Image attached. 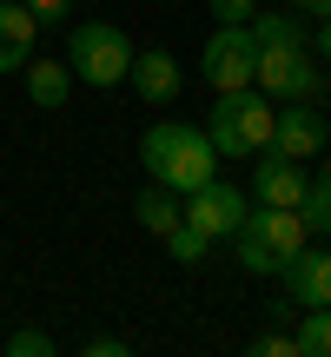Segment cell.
I'll use <instances>...</instances> for the list:
<instances>
[{"label": "cell", "instance_id": "cell-16", "mask_svg": "<svg viewBox=\"0 0 331 357\" xmlns=\"http://www.w3.org/2000/svg\"><path fill=\"white\" fill-rule=\"evenodd\" d=\"M292 337H298V357H331V305H311V311H298Z\"/></svg>", "mask_w": 331, "mask_h": 357}, {"label": "cell", "instance_id": "cell-5", "mask_svg": "<svg viewBox=\"0 0 331 357\" xmlns=\"http://www.w3.org/2000/svg\"><path fill=\"white\" fill-rule=\"evenodd\" d=\"M179 218H186L192 231H205V238H232V231L252 218V192H239V185H226V178H205L199 192H186V205H179Z\"/></svg>", "mask_w": 331, "mask_h": 357}, {"label": "cell", "instance_id": "cell-26", "mask_svg": "<svg viewBox=\"0 0 331 357\" xmlns=\"http://www.w3.org/2000/svg\"><path fill=\"white\" fill-rule=\"evenodd\" d=\"M311 47H318L325 60H331V20H318V33H311Z\"/></svg>", "mask_w": 331, "mask_h": 357}, {"label": "cell", "instance_id": "cell-6", "mask_svg": "<svg viewBox=\"0 0 331 357\" xmlns=\"http://www.w3.org/2000/svg\"><path fill=\"white\" fill-rule=\"evenodd\" d=\"M252 60H258V40H252V26H226V20H219V33L199 47V79H205L212 93L252 86Z\"/></svg>", "mask_w": 331, "mask_h": 357}, {"label": "cell", "instance_id": "cell-17", "mask_svg": "<svg viewBox=\"0 0 331 357\" xmlns=\"http://www.w3.org/2000/svg\"><path fill=\"white\" fill-rule=\"evenodd\" d=\"M232 245H239V271H252V278H279V265H285V258L272 252V245L258 238L252 225H239V231H232Z\"/></svg>", "mask_w": 331, "mask_h": 357}, {"label": "cell", "instance_id": "cell-10", "mask_svg": "<svg viewBox=\"0 0 331 357\" xmlns=\"http://www.w3.org/2000/svg\"><path fill=\"white\" fill-rule=\"evenodd\" d=\"M252 199L258 205H298L305 199V166L272 146H258V166H252Z\"/></svg>", "mask_w": 331, "mask_h": 357}, {"label": "cell", "instance_id": "cell-11", "mask_svg": "<svg viewBox=\"0 0 331 357\" xmlns=\"http://www.w3.org/2000/svg\"><path fill=\"white\" fill-rule=\"evenodd\" d=\"M34 40H40V20L27 13V0H0V73H20L34 60Z\"/></svg>", "mask_w": 331, "mask_h": 357}, {"label": "cell", "instance_id": "cell-9", "mask_svg": "<svg viewBox=\"0 0 331 357\" xmlns=\"http://www.w3.org/2000/svg\"><path fill=\"white\" fill-rule=\"evenodd\" d=\"M126 86L140 93V106H172L179 86H186V73H179V60L166 47H133V66H126Z\"/></svg>", "mask_w": 331, "mask_h": 357}, {"label": "cell", "instance_id": "cell-14", "mask_svg": "<svg viewBox=\"0 0 331 357\" xmlns=\"http://www.w3.org/2000/svg\"><path fill=\"white\" fill-rule=\"evenodd\" d=\"M133 218H140V225L153 231V238H166V231L179 225V192H172V185H159V178H153V185H146L140 199H133Z\"/></svg>", "mask_w": 331, "mask_h": 357}, {"label": "cell", "instance_id": "cell-3", "mask_svg": "<svg viewBox=\"0 0 331 357\" xmlns=\"http://www.w3.org/2000/svg\"><path fill=\"white\" fill-rule=\"evenodd\" d=\"M66 66H73V79H87V86H119L133 66V40L126 26L113 20H87L66 33Z\"/></svg>", "mask_w": 331, "mask_h": 357}, {"label": "cell", "instance_id": "cell-24", "mask_svg": "<svg viewBox=\"0 0 331 357\" xmlns=\"http://www.w3.org/2000/svg\"><path fill=\"white\" fill-rule=\"evenodd\" d=\"M126 337H87V357H126Z\"/></svg>", "mask_w": 331, "mask_h": 357}, {"label": "cell", "instance_id": "cell-22", "mask_svg": "<svg viewBox=\"0 0 331 357\" xmlns=\"http://www.w3.org/2000/svg\"><path fill=\"white\" fill-rule=\"evenodd\" d=\"M205 7H212V20H226V26H245L258 13V0H205Z\"/></svg>", "mask_w": 331, "mask_h": 357}, {"label": "cell", "instance_id": "cell-8", "mask_svg": "<svg viewBox=\"0 0 331 357\" xmlns=\"http://www.w3.org/2000/svg\"><path fill=\"white\" fill-rule=\"evenodd\" d=\"M279 284H285V298H292L298 311H311V305H331V252H318V245H298L292 258L279 265Z\"/></svg>", "mask_w": 331, "mask_h": 357}, {"label": "cell", "instance_id": "cell-7", "mask_svg": "<svg viewBox=\"0 0 331 357\" xmlns=\"http://www.w3.org/2000/svg\"><path fill=\"white\" fill-rule=\"evenodd\" d=\"M325 146H331V119L311 113V100H285L279 119H272V153L305 166V159H325Z\"/></svg>", "mask_w": 331, "mask_h": 357}, {"label": "cell", "instance_id": "cell-12", "mask_svg": "<svg viewBox=\"0 0 331 357\" xmlns=\"http://www.w3.org/2000/svg\"><path fill=\"white\" fill-rule=\"evenodd\" d=\"M245 225H252V231H258V238H265L279 258H292L298 245L311 238V225H305V212H298V205H258V212L245 218Z\"/></svg>", "mask_w": 331, "mask_h": 357}, {"label": "cell", "instance_id": "cell-23", "mask_svg": "<svg viewBox=\"0 0 331 357\" xmlns=\"http://www.w3.org/2000/svg\"><path fill=\"white\" fill-rule=\"evenodd\" d=\"M66 7H73V0H27V13H34L40 26H53V20H66Z\"/></svg>", "mask_w": 331, "mask_h": 357}, {"label": "cell", "instance_id": "cell-2", "mask_svg": "<svg viewBox=\"0 0 331 357\" xmlns=\"http://www.w3.org/2000/svg\"><path fill=\"white\" fill-rule=\"evenodd\" d=\"M272 119H279V100H265L258 86H232L205 113V139L219 159H252L258 146H272Z\"/></svg>", "mask_w": 331, "mask_h": 357}, {"label": "cell", "instance_id": "cell-19", "mask_svg": "<svg viewBox=\"0 0 331 357\" xmlns=\"http://www.w3.org/2000/svg\"><path fill=\"white\" fill-rule=\"evenodd\" d=\"M205 252H212V238H205V231H192L186 218H179V225L166 231V258H172V265H199Z\"/></svg>", "mask_w": 331, "mask_h": 357}, {"label": "cell", "instance_id": "cell-25", "mask_svg": "<svg viewBox=\"0 0 331 357\" xmlns=\"http://www.w3.org/2000/svg\"><path fill=\"white\" fill-rule=\"evenodd\" d=\"M298 20H331V0H285Z\"/></svg>", "mask_w": 331, "mask_h": 357}, {"label": "cell", "instance_id": "cell-20", "mask_svg": "<svg viewBox=\"0 0 331 357\" xmlns=\"http://www.w3.org/2000/svg\"><path fill=\"white\" fill-rule=\"evenodd\" d=\"M47 351H53L47 331H13V337H7V357H47Z\"/></svg>", "mask_w": 331, "mask_h": 357}, {"label": "cell", "instance_id": "cell-21", "mask_svg": "<svg viewBox=\"0 0 331 357\" xmlns=\"http://www.w3.org/2000/svg\"><path fill=\"white\" fill-rule=\"evenodd\" d=\"M252 357H298V337L292 331H265V337H252Z\"/></svg>", "mask_w": 331, "mask_h": 357}, {"label": "cell", "instance_id": "cell-18", "mask_svg": "<svg viewBox=\"0 0 331 357\" xmlns=\"http://www.w3.org/2000/svg\"><path fill=\"white\" fill-rule=\"evenodd\" d=\"M311 231H331V166H318V178H305V199H298Z\"/></svg>", "mask_w": 331, "mask_h": 357}, {"label": "cell", "instance_id": "cell-15", "mask_svg": "<svg viewBox=\"0 0 331 357\" xmlns=\"http://www.w3.org/2000/svg\"><path fill=\"white\" fill-rule=\"evenodd\" d=\"M245 26H252L258 47H305V20H298V13H265V7H258Z\"/></svg>", "mask_w": 331, "mask_h": 357}, {"label": "cell", "instance_id": "cell-13", "mask_svg": "<svg viewBox=\"0 0 331 357\" xmlns=\"http://www.w3.org/2000/svg\"><path fill=\"white\" fill-rule=\"evenodd\" d=\"M27 100L40 106V113H60L66 100H73V66L66 60H27Z\"/></svg>", "mask_w": 331, "mask_h": 357}, {"label": "cell", "instance_id": "cell-4", "mask_svg": "<svg viewBox=\"0 0 331 357\" xmlns=\"http://www.w3.org/2000/svg\"><path fill=\"white\" fill-rule=\"evenodd\" d=\"M252 86L265 93V100H318L325 93V73L311 66V53L305 47H258V60H252Z\"/></svg>", "mask_w": 331, "mask_h": 357}, {"label": "cell", "instance_id": "cell-1", "mask_svg": "<svg viewBox=\"0 0 331 357\" xmlns=\"http://www.w3.org/2000/svg\"><path fill=\"white\" fill-rule=\"evenodd\" d=\"M140 159H146V172H153L159 185L179 192V199L199 192L205 178H219V153H212V139H205V126H192V119H159V126H146Z\"/></svg>", "mask_w": 331, "mask_h": 357}]
</instances>
